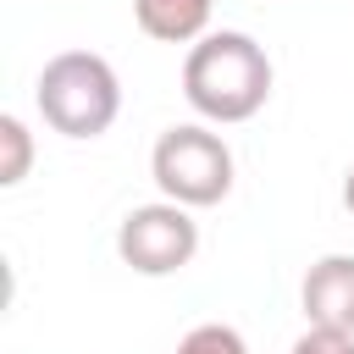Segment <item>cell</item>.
Listing matches in <instances>:
<instances>
[{"instance_id": "cell-6", "label": "cell", "mask_w": 354, "mask_h": 354, "mask_svg": "<svg viewBox=\"0 0 354 354\" xmlns=\"http://www.w3.org/2000/svg\"><path fill=\"white\" fill-rule=\"evenodd\" d=\"M210 11L216 0H133V22L138 33L160 39V44H194L210 33Z\"/></svg>"}, {"instance_id": "cell-5", "label": "cell", "mask_w": 354, "mask_h": 354, "mask_svg": "<svg viewBox=\"0 0 354 354\" xmlns=\"http://www.w3.org/2000/svg\"><path fill=\"white\" fill-rule=\"evenodd\" d=\"M299 304L310 326L354 332V254H321L299 282Z\"/></svg>"}, {"instance_id": "cell-2", "label": "cell", "mask_w": 354, "mask_h": 354, "mask_svg": "<svg viewBox=\"0 0 354 354\" xmlns=\"http://www.w3.org/2000/svg\"><path fill=\"white\" fill-rule=\"evenodd\" d=\"M33 105L50 133L83 144V138L111 133V122L122 116V77L94 50H61L44 61V72L33 83Z\"/></svg>"}, {"instance_id": "cell-1", "label": "cell", "mask_w": 354, "mask_h": 354, "mask_svg": "<svg viewBox=\"0 0 354 354\" xmlns=\"http://www.w3.org/2000/svg\"><path fill=\"white\" fill-rule=\"evenodd\" d=\"M271 83H277V72H271L266 44L238 28H216V33L194 39L183 55V100L216 127L260 116L271 100Z\"/></svg>"}, {"instance_id": "cell-3", "label": "cell", "mask_w": 354, "mask_h": 354, "mask_svg": "<svg viewBox=\"0 0 354 354\" xmlns=\"http://www.w3.org/2000/svg\"><path fill=\"white\" fill-rule=\"evenodd\" d=\"M149 177L160 199H177L188 210H210L232 194V149L205 122H177L149 149Z\"/></svg>"}, {"instance_id": "cell-4", "label": "cell", "mask_w": 354, "mask_h": 354, "mask_svg": "<svg viewBox=\"0 0 354 354\" xmlns=\"http://www.w3.org/2000/svg\"><path fill=\"white\" fill-rule=\"evenodd\" d=\"M116 254L138 277H171V271L194 266V254H199V221L177 199L133 205L122 216V227H116Z\"/></svg>"}, {"instance_id": "cell-9", "label": "cell", "mask_w": 354, "mask_h": 354, "mask_svg": "<svg viewBox=\"0 0 354 354\" xmlns=\"http://www.w3.org/2000/svg\"><path fill=\"white\" fill-rule=\"evenodd\" d=\"M288 354H354V332H337V326H304L293 337Z\"/></svg>"}, {"instance_id": "cell-8", "label": "cell", "mask_w": 354, "mask_h": 354, "mask_svg": "<svg viewBox=\"0 0 354 354\" xmlns=\"http://www.w3.org/2000/svg\"><path fill=\"white\" fill-rule=\"evenodd\" d=\"M171 354H249V343H243L238 326H227V321H205V326L183 332V343H177Z\"/></svg>"}, {"instance_id": "cell-7", "label": "cell", "mask_w": 354, "mask_h": 354, "mask_svg": "<svg viewBox=\"0 0 354 354\" xmlns=\"http://www.w3.org/2000/svg\"><path fill=\"white\" fill-rule=\"evenodd\" d=\"M33 166V133L22 116H0V188H17Z\"/></svg>"}, {"instance_id": "cell-10", "label": "cell", "mask_w": 354, "mask_h": 354, "mask_svg": "<svg viewBox=\"0 0 354 354\" xmlns=\"http://www.w3.org/2000/svg\"><path fill=\"white\" fill-rule=\"evenodd\" d=\"M343 205H348V216H354V166L343 171Z\"/></svg>"}]
</instances>
